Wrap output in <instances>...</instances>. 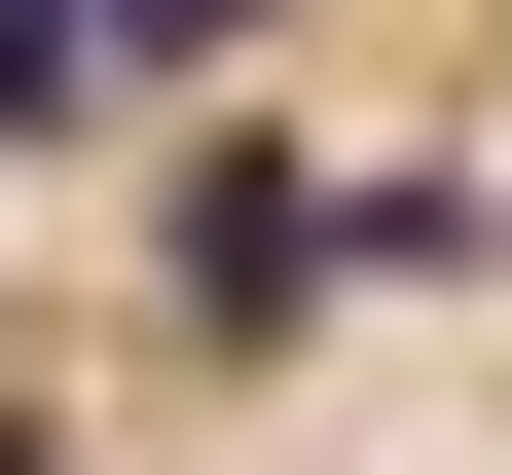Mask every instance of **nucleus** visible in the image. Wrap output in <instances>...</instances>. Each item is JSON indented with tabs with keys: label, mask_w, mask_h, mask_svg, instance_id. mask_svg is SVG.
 Here are the masks:
<instances>
[{
	"label": "nucleus",
	"mask_w": 512,
	"mask_h": 475,
	"mask_svg": "<svg viewBox=\"0 0 512 475\" xmlns=\"http://www.w3.org/2000/svg\"><path fill=\"white\" fill-rule=\"evenodd\" d=\"M183 329H293V293H366V220H330V183H293V147H183Z\"/></svg>",
	"instance_id": "obj_1"
},
{
	"label": "nucleus",
	"mask_w": 512,
	"mask_h": 475,
	"mask_svg": "<svg viewBox=\"0 0 512 475\" xmlns=\"http://www.w3.org/2000/svg\"><path fill=\"white\" fill-rule=\"evenodd\" d=\"M330 220H366V293H476V256H512V183H476V147H366Z\"/></svg>",
	"instance_id": "obj_2"
},
{
	"label": "nucleus",
	"mask_w": 512,
	"mask_h": 475,
	"mask_svg": "<svg viewBox=\"0 0 512 475\" xmlns=\"http://www.w3.org/2000/svg\"><path fill=\"white\" fill-rule=\"evenodd\" d=\"M110 110V0H0V147H74Z\"/></svg>",
	"instance_id": "obj_3"
},
{
	"label": "nucleus",
	"mask_w": 512,
	"mask_h": 475,
	"mask_svg": "<svg viewBox=\"0 0 512 475\" xmlns=\"http://www.w3.org/2000/svg\"><path fill=\"white\" fill-rule=\"evenodd\" d=\"M220 37H256V0H110V74H220Z\"/></svg>",
	"instance_id": "obj_4"
},
{
	"label": "nucleus",
	"mask_w": 512,
	"mask_h": 475,
	"mask_svg": "<svg viewBox=\"0 0 512 475\" xmlns=\"http://www.w3.org/2000/svg\"><path fill=\"white\" fill-rule=\"evenodd\" d=\"M0 475H37V439H0Z\"/></svg>",
	"instance_id": "obj_5"
}]
</instances>
